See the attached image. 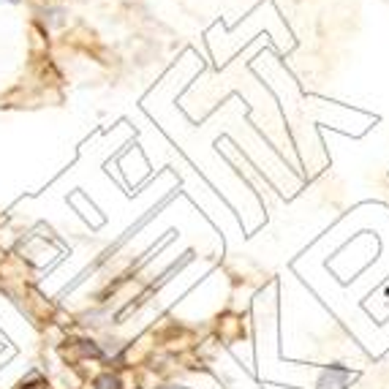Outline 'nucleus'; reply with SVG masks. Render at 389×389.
Instances as JSON below:
<instances>
[{
  "instance_id": "nucleus-1",
  "label": "nucleus",
  "mask_w": 389,
  "mask_h": 389,
  "mask_svg": "<svg viewBox=\"0 0 389 389\" xmlns=\"http://www.w3.org/2000/svg\"><path fill=\"white\" fill-rule=\"evenodd\" d=\"M346 381H349V371H343V368H330V371L321 376L318 389H343L346 387Z\"/></svg>"
},
{
  "instance_id": "nucleus-2",
  "label": "nucleus",
  "mask_w": 389,
  "mask_h": 389,
  "mask_svg": "<svg viewBox=\"0 0 389 389\" xmlns=\"http://www.w3.org/2000/svg\"><path fill=\"white\" fill-rule=\"evenodd\" d=\"M11 3H17V0H11Z\"/></svg>"
}]
</instances>
